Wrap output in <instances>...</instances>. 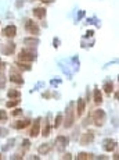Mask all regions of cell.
<instances>
[{
	"instance_id": "6da1fadb",
	"label": "cell",
	"mask_w": 119,
	"mask_h": 160,
	"mask_svg": "<svg viewBox=\"0 0 119 160\" xmlns=\"http://www.w3.org/2000/svg\"><path fill=\"white\" fill-rule=\"evenodd\" d=\"M91 118H93V123L96 124L97 127H103L104 123H105V120H107V114H105L104 110L97 109L91 113Z\"/></svg>"
},
{
	"instance_id": "7a4b0ae2",
	"label": "cell",
	"mask_w": 119,
	"mask_h": 160,
	"mask_svg": "<svg viewBox=\"0 0 119 160\" xmlns=\"http://www.w3.org/2000/svg\"><path fill=\"white\" fill-rule=\"evenodd\" d=\"M36 58V53L35 52H29V50H21L18 53L17 61L19 63H32Z\"/></svg>"
},
{
	"instance_id": "3957f363",
	"label": "cell",
	"mask_w": 119,
	"mask_h": 160,
	"mask_svg": "<svg viewBox=\"0 0 119 160\" xmlns=\"http://www.w3.org/2000/svg\"><path fill=\"white\" fill-rule=\"evenodd\" d=\"M73 120H75V116H73V103H69L67 106V113H65V128H71L73 125Z\"/></svg>"
},
{
	"instance_id": "277c9868",
	"label": "cell",
	"mask_w": 119,
	"mask_h": 160,
	"mask_svg": "<svg viewBox=\"0 0 119 160\" xmlns=\"http://www.w3.org/2000/svg\"><path fill=\"white\" fill-rule=\"evenodd\" d=\"M94 138H96L94 132H93V131H87V132H85V134H82V136H80L79 142H80V145L87 146V145H90L91 142L94 141Z\"/></svg>"
},
{
	"instance_id": "5b68a950",
	"label": "cell",
	"mask_w": 119,
	"mask_h": 160,
	"mask_svg": "<svg viewBox=\"0 0 119 160\" xmlns=\"http://www.w3.org/2000/svg\"><path fill=\"white\" fill-rule=\"evenodd\" d=\"M25 29H26V32L32 33V35H37L40 31L39 25L35 21H32V20H26L25 21Z\"/></svg>"
},
{
	"instance_id": "8992f818",
	"label": "cell",
	"mask_w": 119,
	"mask_h": 160,
	"mask_svg": "<svg viewBox=\"0 0 119 160\" xmlns=\"http://www.w3.org/2000/svg\"><path fill=\"white\" fill-rule=\"evenodd\" d=\"M10 81L11 82H14V84H19V85L24 84V80H22L21 74L18 73V70L15 68V67H13L11 71H10Z\"/></svg>"
},
{
	"instance_id": "52a82bcc",
	"label": "cell",
	"mask_w": 119,
	"mask_h": 160,
	"mask_svg": "<svg viewBox=\"0 0 119 160\" xmlns=\"http://www.w3.org/2000/svg\"><path fill=\"white\" fill-rule=\"evenodd\" d=\"M17 33V27L15 25H7L3 31V35L6 38H14Z\"/></svg>"
},
{
	"instance_id": "ba28073f",
	"label": "cell",
	"mask_w": 119,
	"mask_h": 160,
	"mask_svg": "<svg viewBox=\"0 0 119 160\" xmlns=\"http://www.w3.org/2000/svg\"><path fill=\"white\" fill-rule=\"evenodd\" d=\"M15 52V43H7V45H4L3 47H1V53L6 56H11L13 53Z\"/></svg>"
},
{
	"instance_id": "9c48e42d",
	"label": "cell",
	"mask_w": 119,
	"mask_h": 160,
	"mask_svg": "<svg viewBox=\"0 0 119 160\" xmlns=\"http://www.w3.org/2000/svg\"><path fill=\"white\" fill-rule=\"evenodd\" d=\"M40 132V118H36L35 120V123H33L32 128H31V131H29V134H31V136H37Z\"/></svg>"
},
{
	"instance_id": "30bf717a",
	"label": "cell",
	"mask_w": 119,
	"mask_h": 160,
	"mask_svg": "<svg viewBox=\"0 0 119 160\" xmlns=\"http://www.w3.org/2000/svg\"><path fill=\"white\" fill-rule=\"evenodd\" d=\"M69 143V139L67 138V136H62V135H60V136H57L55 138V145L60 148V149H62V148H67Z\"/></svg>"
},
{
	"instance_id": "8fae6325",
	"label": "cell",
	"mask_w": 119,
	"mask_h": 160,
	"mask_svg": "<svg viewBox=\"0 0 119 160\" xmlns=\"http://www.w3.org/2000/svg\"><path fill=\"white\" fill-rule=\"evenodd\" d=\"M115 146H116V142L114 139H105L104 143H103V149L107 150V152H112L115 149Z\"/></svg>"
},
{
	"instance_id": "7c38bea8",
	"label": "cell",
	"mask_w": 119,
	"mask_h": 160,
	"mask_svg": "<svg viewBox=\"0 0 119 160\" xmlns=\"http://www.w3.org/2000/svg\"><path fill=\"white\" fill-rule=\"evenodd\" d=\"M33 15H35L37 20L44 18V17H46V8L44 7H35L33 8Z\"/></svg>"
},
{
	"instance_id": "4fadbf2b",
	"label": "cell",
	"mask_w": 119,
	"mask_h": 160,
	"mask_svg": "<svg viewBox=\"0 0 119 160\" xmlns=\"http://www.w3.org/2000/svg\"><path fill=\"white\" fill-rule=\"evenodd\" d=\"M31 124V121L29 120H19V121H15L14 124H13V127L15 128V130H22V128H26Z\"/></svg>"
},
{
	"instance_id": "5bb4252c",
	"label": "cell",
	"mask_w": 119,
	"mask_h": 160,
	"mask_svg": "<svg viewBox=\"0 0 119 160\" xmlns=\"http://www.w3.org/2000/svg\"><path fill=\"white\" fill-rule=\"evenodd\" d=\"M51 149H53L51 143H43V145L39 146V153L40 155H47L49 152H51Z\"/></svg>"
},
{
	"instance_id": "9a60e30c",
	"label": "cell",
	"mask_w": 119,
	"mask_h": 160,
	"mask_svg": "<svg viewBox=\"0 0 119 160\" xmlns=\"http://www.w3.org/2000/svg\"><path fill=\"white\" fill-rule=\"evenodd\" d=\"M93 99H94V103L96 105H101L103 103V96H101V92H100V89H94V92H93Z\"/></svg>"
},
{
	"instance_id": "2e32d148",
	"label": "cell",
	"mask_w": 119,
	"mask_h": 160,
	"mask_svg": "<svg viewBox=\"0 0 119 160\" xmlns=\"http://www.w3.org/2000/svg\"><path fill=\"white\" fill-rule=\"evenodd\" d=\"M94 155L93 153H87V152H80L78 156H76V159L78 160H89V159H94Z\"/></svg>"
},
{
	"instance_id": "e0dca14e",
	"label": "cell",
	"mask_w": 119,
	"mask_h": 160,
	"mask_svg": "<svg viewBox=\"0 0 119 160\" xmlns=\"http://www.w3.org/2000/svg\"><path fill=\"white\" fill-rule=\"evenodd\" d=\"M85 107H86V100L80 98L79 100H78V114H79V116H82V114H83Z\"/></svg>"
},
{
	"instance_id": "ac0fdd59",
	"label": "cell",
	"mask_w": 119,
	"mask_h": 160,
	"mask_svg": "<svg viewBox=\"0 0 119 160\" xmlns=\"http://www.w3.org/2000/svg\"><path fill=\"white\" fill-rule=\"evenodd\" d=\"M103 89H104V92L107 95L112 93V91H114V84H112L111 81H107V82H104V86H103Z\"/></svg>"
},
{
	"instance_id": "d6986e66",
	"label": "cell",
	"mask_w": 119,
	"mask_h": 160,
	"mask_svg": "<svg viewBox=\"0 0 119 160\" xmlns=\"http://www.w3.org/2000/svg\"><path fill=\"white\" fill-rule=\"evenodd\" d=\"M24 43L31 45V46H36V45H39V39H37V38H25V39H24Z\"/></svg>"
},
{
	"instance_id": "ffe728a7",
	"label": "cell",
	"mask_w": 119,
	"mask_h": 160,
	"mask_svg": "<svg viewBox=\"0 0 119 160\" xmlns=\"http://www.w3.org/2000/svg\"><path fill=\"white\" fill-rule=\"evenodd\" d=\"M7 96L11 99H14V98H19L21 93H19V91H17V89H10V91L7 92Z\"/></svg>"
},
{
	"instance_id": "44dd1931",
	"label": "cell",
	"mask_w": 119,
	"mask_h": 160,
	"mask_svg": "<svg viewBox=\"0 0 119 160\" xmlns=\"http://www.w3.org/2000/svg\"><path fill=\"white\" fill-rule=\"evenodd\" d=\"M29 148H31V142H29V139H24V141H22V150H21L22 155H24Z\"/></svg>"
},
{
	"instance_id": "7402d4cb",
	"label": "cell",
	"mask_w": 119,
	"mask_h": 160,
	"mask_svg": "<svg viewBox=\"0 0 119 160\" xmlns=\"http://www.w3.org/2000/svg\"><path fill=\"white\" fill-rule=\"evenodd\" d=\"M14 143H15V139H14V138H11L10 141H8L7 143H6V145L3 146V150H10L11 148H13V146H14Z\"/></svg>"
},
{
	"instance_id": "603a6c76",
	"label": "cell",
	"mask_w": 119,
	"mask_h": 160,
	"mask_svg": "<svg viewBox=\"0 0 119 160\" xmlns=\"http://www.w3.org/2000/svg\"><path fill=\"white\" fill-rule=\"evenodd\" d=\"M50 130H51V125H50V124H46V125H44V128H43V131H42V135H43V136H49Z\"/></svg>"
},
{
	"instance_id": "cb8c5ba5",
	"label": "cell",
	"mask_w": 119,
	"mask_h": 160,
	"mask_svg": "<svg viewBox=\"0 0 119 160\" xmlns=\"http://www.w3.org/2000/svg\"><path fill=\"white\" fill-rule=\"evenodd\" d=\"M17 66L19 67L21 70H31V66H29V63H19V61H17Z\"/></svg>"
},
{
	"instance_id": "d4e9b609",
	"label": "cell",
	"mask_w": 119,
	"mask_h": 160,
	"mask_svg": "<svg viewBox=\"0 0 119 160\" xmlns=\"http://www.w3.org/2000/svg\"><path fill=\"white\" fill-rule=\"evenodd\" d=\"M61 121H62V114H58L57 118H55V123H54V127L58 128L60 125H61Z\"/></svg>"
},
{
	"instance_id": "484cf974",
	"label": "cell",
	"mask_w": 119,
	"mask_h": 160,
	"mask_svg": "<svg viewBox=\"0 0 119 160\" xmlns=\"http://www.w3.org/2000/svg\"><path fill=\"white\" fill-rule=\"evenodd\" d=\"M18 99L19 98H17L15 100H11V102H7V107H14V106H17L19 102H21V100H18Z\"/></svg>"
},
{
	"instance_id": "4316f807",
	"label": "cell",
	"mask_w": 119,
	"mask_h": 160,
	"mask_svg": "<svg viewBox=\"0 0 119 160\" xmlns=\"http://www.w3.org/2000/svg\"><path fill=\"white\" fill-rule=\"evenodd\" d=\"M7 118H8L7 113H6L4 110H1V109H0V120H1V121H4V120H7Z\"/></svg>"
},
{
	"instance_id": "83f0119b",
	"label": "cell",
	"mask_w": 119,
	"mask_h": 160,
	"mask_svg": "<svg viewBox=\"0 0 119 160\" xmlns=\"http://www.w3.org/2000/svg\"><path fill=\"white\" fill-rule=\"evenodd\" d=\"M7 134H8V130H6V128H1V127H0V138L6 136Z\"/></svg>"
},
{
	"instance_id": "f1b7e54d",
	"label": "cell",
	"mask_w": 119,
	"mask_h": 160,
	"mask_svg": "<svg viewBox=\"0 0 119 160\" xmlns=\"http://www.w3.org/2000/svg\"><path fill=\"white\" fill-rule=\"evenodd\" d=\"M19 114H22V110H21V109H15L14 111H13V116H14V117L19 116Z\"/></svg>"
},
{
	"instance_id": "f546056e",
	"label": "cell",
	"mask_w": 119,
	"mask_h": 160,
	"mask_svg": "<svg viewBox=\"0 0 119 160\" xmlns=\"http://www.w3.org/2000/svg\"><path fill=\"white\" fill-rule=\"evenodd\" d=\"M53 46H54L55 49H57V47L60 46V39H58V38H55V39L53 40Z\"/></svg>"
},
{
	"instance_id": "4dcf8cb0",
	"label": "cell",
	"mask_w": 119,
	"mask_h": 160,
	"mask_svg": "<svg viewBox=\"0 0 119 160\" xmlns=\"http://www.w3.org/2000/svg\"><path fill=\"white\" fill-rule=\"evenodd\" d=\"M62 159H65V160H69V159H72V155H71V153H65L64 156H62Z\"/></svg>"
},
{
	"instance_id": "1f68e13d",
	"label": "cell",
	"mask_w": 119,
	"mask_h": 160,
	"mask_svg": "<svg viewBox=\"0 0 119 160\" xmlns=\"http://www.w3.org/2000/svg\"><path fill=\"white\" fill-rule=\"evenodd\" d=\"M93 35H94V31H87L85 38H90V36H93Z\"/></svg>"
},
{
	"instance_id": "d6a6232c",
	"label": "cell",
	"mask_w": 119,
	"mask_h": 160,
	"mask_svg": "<svg viewBox=\"0 0 119 160\" xmlns=\"http://www.w3.org/2000/svg\"><path fill=\"white\" fill-rule=\"evenodd\" d=\"M83 17H85V11H79L78 13V20H82Z\"/></svg>"
},
{
	"instance_id": "836d02e7",
	"label": "cell",
	"mask_w": 119,
	"mask_h": 160,
	"mask_svg": "<svg viewBox=\"0 0 119 160\" xmlns=\"http://www.w3.org/2000/svg\"><path fill=\"white\" fill-rule=\"evenodd\" d=\"M4 67H6V63H4V61H0V73H3Z\"/></svg>"
},
{
	"instance_id": "e575fe53",
	"label": "cell",
	"mask_w": 119,
	"mask_h": 160,
	"mask_svg": "<svg viewBox=\"0 0 119 160\" xmlns=\"http://www.w3.org/2000/svg\"><path fill=\"white\" fill-rule=\"evenodd\" d=\"M42 2H43V3H53L54 0H42Z\"/></svg>"
},
{
	"instance_id": "d590c367",
	"label": "cell",
	"mask_w": 119,
	"mask_h": 160,
	"mask_svg": "<svg viewBox=\"0 0 119 160\" xmlns=\"http://www.w3.org/2000/svg\"><path fill=\"white\" fill-rule=\"evenodd\" d=\"M115 99H116V100L119 99V92H115Z\"/></svg>"
},
{
	"instance_id": "8d00e7d4",
	"label": "cell",
	"mask_w": 119,
	"mask_h": 160,
	"mask_svg": "<svg viewBox=\"0 0 119 160\" xmlns=\"http://www.w3.org/2000/svg\"><path fill=\"white\" fill-rule=\"evenodd\" d=\"M0 159H1V153H0Z\"/></svg>"
},
{
	"instance_id": "74e56055",
	"label": "cell",
	"mask_w": 119,
	"mask_h": 160,
	"mask_svg": "<svg viewBox=\"0 0 119 160\" xmlns=\"http://www.w3.org/2000/svg\"><path fill=\"white\" fill-rule=\"evenodd\" d=\"M31 2H33V0H31Z\"/></svg>"
}]
</instances>
